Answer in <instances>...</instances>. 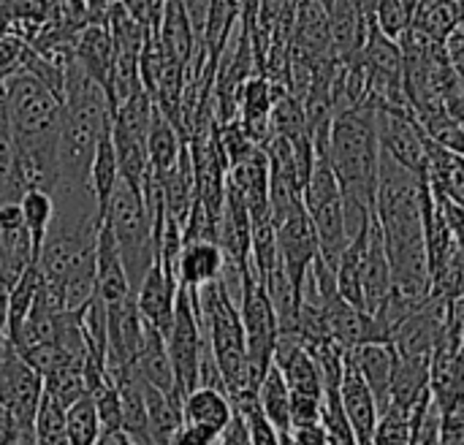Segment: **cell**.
Here are the masks:
<instances>
[{
  "label": "cell",
  "mask_w": 464,
  "mask_h": 445,
  "mask_svg": "<svg viewBox=\"0 0 464 445\" xmlns=\"http://www.w3.org/2000/svg\"><path fill=\"white\" fill-rule=\"evenodd\" d=\"M329 166L340 185L343 215L348 237L353 239L367 228L375 207L378 188V133H375V109L367 103L337 109L329 125Z\"/></svg>",
  "instance_id": "6da1fadb"
},
{
  "label": "cell",
  "mask_w": 464,
  "mask_h": 445,
  "mask_svg": "<svg viewBox=\"0 0 464 445\" xmlns=\"http://www.w3.org/2000/svg\"><path fill=\"white\" fill-rule=\"evenodd\" d=\"M5 84V125L19 152L27 185L49 193L57 182V139L63 101L24 71L11 73Z\"/></svg>",
  "instance_id": "7a4b0ae2"
},
{
  "label": "cell",
  "mask_w": 464,
  "mask_h": 445,
  "mask_svg": "<svg viewBox=\"0 0 464 445\" xmlns=\"http://www.w3.org/2000/svg\"><path fill=\"white\" fill-rule=\"evenodd\" d=\"M109 117H111V109H109L103 87L92 82L71 57L65 65L54 188L90 190V182H87L90 163H92L101 136L109 131Z\"/></svg>",
  "instance_id": "3957f363"
},
{
  "label": "cell",
  "mask_w": 464,
  "mask_h": 445,
  "mask_svg": "<svg viewBox=\"0 0 464 445\" xmlns=\"http://www.w3.org/2000/svg\"><path fill=\"white\" fill-rule=\"evenodd\" d=\"M201 329L207 332V345L220 375L223 392L234 397L245 392V329L237 310V299L220 280H212L201 288H193ZM250 392V389H247Z\"/></svg>",
  "instance_id": "277c9868"
},
{
  "label": "cell",
  "mask_w": 464,
  "mask_h": 445,
  "mask_svg": "<svg viewBox=\"0 0 464 445\" xmlns=\"http://www.w3.org/2000/svg\"><path fill=\"white\" fill-rule=\"evenodd\" d=\"M103 223L109 226V231L117 242L120 261H122L125 277L130 283V291H136V285L141 283V277L158 258L155 226L144 207L141 193H136L130 185H125L120 179L106 204Z\"/></svg>",
  "instance_id": "5b68a950"
},
{
  "label": "cell",
  "mask_w": 464,
  "mask_h": 445,
  "mask_svg": "<svg viewBox=\"0 0 464 445\" xmlns=\"http://www.w3.org/2000/svg\"><path fill=\"white\" fill-rule=\"evenodd\" d=\"M237 310H239L242 329H245V383L250 392H256L266 370L272 367V353H275L280 326H277V313L272 307V299L266 288L258 283V277L253 275L250 264L242 269Z\"/></svg>",
  "instance_id": "8992f818"
},
{
  "label": "cell",
  "mask_w": 464,
  "mask_h": 445,
  "mask_svg": "<svg viewBox=\"0 0 464 445\" xmlns=\"http://www.w3.org/2000/svg\"><path fill=\"white\" fill-rule=\"evenodd\" d=\"M163 343H166V353H169V362L174 370V386H177V394L182 400L188 392H193L198 386L201 356L209 351V345L204 343V329H201L196 296L185 285H177L174 315H171V326H169Z\"/></svg>",
  "instance_id": "52a82bcc"
},
{
  "label": "cell",
  "mask_w": 464,
  "mask_h": 445,
  "mask_svg": "<svg viewBox=\"0 0 464 445\" xmlns=\"http://www.w3.org/2000/svg\"><path fill=\"white\" fill-rule=\"evenodd\" d=\"M44 394L41 375L16 353V348L0 343V405L14 416L24 443L33 445V416Z\"/></svg>",
  "instance_id": "ba28073f"
},
{
  "label": "cell",
  "mask_w": 464,
  "mask_h": 445,
  "mask_svg": "<svg viewBox=\"0 0 464 445\" xmlns=\"http://www.w3.org/2000/svg\"><path fill=\"white\" fill-rule=\"evenodd\" d=\"M375 133L383 155L413 171L416 177H427V150L424 131L416 122V114H397L386 109H375Z\"/></svg>",
  "instance_id": "9c48e42d"
},
{
  "label": "cell",
  "mask_w": 464,
  "mask_h": 445,
  "mask_svg": "<svg viewBox=\"0 0 464 445\" xmlns=\"http://www.w3.org/2000/svg\"><path fill=\"white\" fill-rule=\"evenodd\" d=\"M144 340V321L139 315L133 294L106 305V370L117 378L133 370V359Z\"/></svg>",
  "instance_id": "30bf717a"
},
{
  "label": "cell",
  "mask_w": 464,
  "mask_h": 445,
  "mask_svg": "<svg viewBox=\"0 0 464 445\" xmlns=\"http://www.w3.org/2000/svg\"><path fill=\"white\" fill-rule=\"evenodd\" d=\"M272 226H275L280 261H283L285 275H288V280L294 285V294L299 299L304 272L313 264V258L318 256V239H315V231H313V220H310L307 209L302 207V209L291 212L288 218H283L280 223H272Z\"/></svg>",
  "instance_id": "8fae6325"
},
{
  "label": "cell",
  "mask_w": 464,
  "mask_h": 445,
  "mask_svg": "<svg viewBox=\"0 0 464 445\" xmlns=\"http://www.w3.org/2000/svg\"><path fill=\"white\" fill-rule=\"evenodd\" d=\"M359 280H362V302L364 313L372 315L386 296L392 294V269H389V256L383 247V237L378 228V220L370 218L364 247H362V264H359Z\"/></svg>",
  "instance_id": "7c38bea8"
},
{
  "label": "cell",
  "mask_w": 464,
  "mask_h": 445,
  "mask_svg": "<svg viewBox=\"0 0 464 445\" xmlns=\"http://www.w3.org/2000/svg\"><path fill=\"white\" fill-rule=\"evenodd\" d=\"M337 394H340L343 413H345V419H348V424H351V430L356 435V443L372 445V430H375V421H378V408H375L370 386L364 383V378L359 375V370L353 367V362L348 356H345V367H343Z\"/></svg>",
  "instance_id": "4fadbf2b"
},
{
  "label": "cell",
  "mask_w": 464,
  "mask_h": 445,
  "mask_svg": "<svg viewBox=\"0 0 464 445\" xmlns=\"http://www.w3.org/2000/svg\"><path fill=\"white\" fill-rule=\"evenodd\" d=\"M174 296H177V280L169 277L158 258L155 264L147 269V275L141 277V283L133 291L139 315L144 324H150L160 337H166L169 326H171V315H174Z\"/></svg>",
  "instance_id": "5bb4252c"
},
{
  "label": "cell",
  "mask_w": 464,
  "mask_h": 445,
  "mask_svg": "<svg viewBox=\"0 0 464 445\" xmlns=\"http://www.w3.org/2000/svg\"><path fill=\"white\" fill-rule=\"evenodd\" d=\"M353 367L359 370V375L364 378V383L372 392L378 416L386 411L389 405V392H392V381H394V370H397V351L392 343H362L353 351L345 353Z\"/></svg>",
  "instance_id": "9a60e30c"
},
{
  "label": "cell",
  "mask_w": 464,
  "mask_h": 445,
  "mask_svg": "<svg viewBox=\"0 0 464 445\" xmlns=\"http://www.w3.org/2000/svg\"><path fill=\"white\" fill-rule=\"evenodd\" d=\"M226 185L242 198L250 220L269 212V163L266 152L258 150L250 158L234 163L226 174Z\"/></svg>",
  "instance_id": "2e32d148"
},
{
  "label": "cell",
  "mask_w": 464,
  "mask_h": 445,
  "mask_svg": "<svg viewBox=\"0 0 464 445\" xmlns=\"http://www.w3.org/2000/svg\"><path fill=\"white\" fill-rule=\"evenodd\" d=\"M71 57L92 82H98L106 90V79L111 71V60H114V41H111L106 22L84 24L79 30V35L73 38Z\"/></svg>",
  "instance_id": "e0dca14e"
},
{
  "label": "cell",
  "mask_w": 464,
  "mask_h": 445,
  "mask_svg": "<svg viewBox=\"0 0 464 445\" xmlns=\"http://www.w3.org/2000/svg\"><path fill=\"white\" fill-rule=\"evenodd\" d=\"M223 264H226V258H223V250L218 247V242H209V239L182 242L177 266H174L177 285H185L190 291L201 288L220 277Z\"/></svg>",
  "instance_id": "ac0fdd59"
},
{
  "label": "cell",
  "mask_w": 464,
  "mask_h": 445,
  "mask_svg": "<svg viewBox=\"0 0 464 445\" xmlns=\"http://www.w3.org/2000/svg\"><path fill=\"white\" fill-rule=\"evenodd\" d=\"M95 294L106 305L120 302V299L133 294L130 283L125 277L122 261H120L117 242H114V237H111L106 223H101L98 237H95Z\"/></svg>",
  "instance_id": "d6986e66"
},
{
  "label": "cell",
  "mask_w": 464,
  "mask_h": 445,
  "mask_svg": "<svg viewBox=\"0 0 464 445\" xmlns=\"http://www.w3.org/2000/svg\"><path fill=\"white\" fill-rule=\"evenodd\" d=\"M185 144L188 141L179 136V131L174 128V122L158 106H152L150 131H147V158H150L152 177H158V179L166 177L177 166Z\"/></svg>",
  "instance_id": "ffe728a7"
},
{
  "label": "cell",
  "mask_w": 464,
  "mask_h": 445,
  "mask_svg": "<svg viewBox=\"0 0 464 445\" xmlns=\"http://www.w3.org/2000/svg\"><path fill=\"white\" fill-rule=\"evenodd\" d=\"M231 416L234 408L228 394L215 386H196L182 397V421L188 424H201L215 432H223Z\"/></svg>",
  "instance_id": "44dd1931"
},
{
  "label": "cell",
  "mask_w": 464,
  "mask_h": 445,
  "mask_svg": "<svg viewBox=\"0 0 464 445\" xmlns=\"http://www.w3.org/2000/svg\"><path fill=\"white\" fill-rule=\"evenodd\" d=\"M367 22L348 0H334L329 8V33H332V57L345 63L351 60L367 38Z\"/></svg>",
  "instance_id": "7402d4cb"
},
{
  "label": "cell",
  "mask_w": 464,
  "mask_h": 445,
  "mask_svg": "<svg viewBox=\"0 0 464 445\" xmlns=\"http://www.w3.org/2000/svg\"><path fill=\"white\" fill-rule=\"evenodd\" d=\"M87 182H90V190L95 196V204H98V212L103 215L106 212V204L120 182V166H117V152H114V144H111V136L109 131L101 136L98 147H95V155H92V163H90V174H87Z\"/></svg>",
  "instance_id": "603a6c76"
},
{
  "label": "cell",
  "mask_w": 464,
  "mask_h": 445,
  "mask_svg": "<svg viewBox=\"0 0 464 445\" xmlns=\"http://www.w3.org/2000/svg\"><path fill=\"white\" fill-rule=\"evenodd\" d=\"M256 394H258V405H261L264 419H266L277 432L291 430V419H288L291 394H288V386H285L283 372H280L275 364L266 370V375H264V381L258 383Z\"/></svg>",
  "instance_id": "cb8c5ba5"
},
{
  "label": "cell",
  "mask_w": 464,
  "mask_h": 445,
  "mask_svg": "<svg viewBox=\"0 0 464 445\" xmlns=\"http://www.w3.org/2000/svg\"><path fill=\"white\" fill-rule=\"evenodd\" d=\"M413 24L432 41L443 44V38L462 24V0H419Z\"/></svg>",
  "instance_id": "d4e9b609"
},
{
  "label": "cell",
  "mask_w": 464,
  "mask_h": 445,
  "mask_svg": "<svg viewBox=\"0 0 464 445\" xmlns=\"http://www.w3.org/2000/svg\"><path fill=\"white\" fill-rule=\"evenodd\" d=\"M19 209H22V220H24V228L30 234V242H33V258L38 256V247L46 237V228L52 223V215H54V201L46 190L41 188H27L19 198Z\"/></svg>",
  "instance_id": "484cf974"
},
{
  "label": "cell",
  "mask_w": 464,
  "mask_h": 445,
  "mask_svg": "<svg viewBox=\"0 0 464 445\" xmlns=\"http://www.w3.org/2000/svg\"><path fill=\"white\" fill-rule=\"evenodd\" d=\"M33 445H68L65 438V408L44 392L33 416Z\"/></svg>",
  "instance_id": "4316f807"
},
{
  "label": "cell",
  "mask_w": 464,
  "mask_h": 445,
  "mask_svg": "<svg viewBox=\"0 0 464 445\" xmlns=\"http://www.w3.org/2000/svg\"><path fill=\"white\" fill-rule=\"evenodd\" d=\"M65 438L68 445H98L101 440V424L90 394L65 408Z\"/></svg>",
  "instance_id": "83f0119b"
},
{
  "label": "cell",
  "mask_w": 464,
  "mask_h": 445,
  "mask_svg": "<svg viewBox=\"0 0 464 445\" xmlns=\"http://www.w3.org/2000/svg\"><path fill=\"white\" fill-rule=\"evenodd\" d=\"M430 402V400H427ZM424 402V405H427ZM421 405V408H424ZM413 419L416 413L402 411V408H386L372 430V445H408L411 440V430H413Z\"/></svg>",
  "instance_id": "f1b7e54d"
},
{
  "label": "cell",
  "mask_w": 464,
  "mask_h": 445,
  "mask_svg": "<svg viewBox=\"0 0 464 445\" xmlns=\"http://www.w3.org/2000/svg\"><path fill=\"white\" fill-rule=\"evenodd\" d=\"M44 392H49L63 408H68L76 400H82L87 394L84 375H82V364H68V367L46 375L44 378Z\"/></svg>",
  "instance_id": "f546056e"
},
{
  "label": "cell",
  "mask_w": 464,
  "mask_h": 445,
  "mask_svg": "<svg viewBox=\"0 0 464 445\" xmlns=\"http://www.w3.org/2000/svg\"><path fill=\"white\" fill-rule=\"evenodd\" d=\"M411 22H413V8L405 5L402 0H381L372 16V27L392 41H400V35L411 27Z\"/></svg>",
  "instance_id": "4dcf8cb0"
},
{
  "label": "cell",
  "mask_w": 464,
  "mask_h": 445,
  "mask_svg": "<svg viewBox=\"0 0 464 445\" xmlns=\"http://www.w3.org/2000/svg\"><path fill=\"white\" fill-rule=\"evenodd\" d=\"M408 445H440V408L432 402V397L424 408L416 411Z\"/></svg>",
  "instance_id": "1f68e13d"
},
{
  "label": "cell",
  "mask_w": 464,
  "mask_h": 445,
  "mask_svg": "<svg viewBox=\"0 0 464 445\" xmlns=\"http://www.w3.org/2000/svg\"><path fill=\"white\" fill-rule=\"evenodd\" d=\"M440 445H464V402L440 413Z\"/></svg>",
  "instance_id": "d6a6232c"
},
{
  "label": "cell",
  "mask_w": 464,
  "mask_h": 445,
  "mask_svg": "<svg viewBox=\"0 0 464 445\" xmlns=\"http://www.w3.org/2000/svg\"><path fill=\"white\" fill-rule=\"evenodd\" d=\"M220 438V432L209 430V427H201V424H188L182 421L177 427V432L171 435L169 445H215Z\"/></svg>",
  "instance_id": "836d02e7"
},
{
  "label": "cell",
  "mask_w": 464,
  "mask_h": 445,
  "mask_svg": "<svg viewBox=\"0 0 464 445\" xmlns=\"http://www.w3.org/2000/svg\"><path fill=\"white\" fill-rule=\"evenodd\" d=\"M291 440L294 445H326V435L321 424H307V427H291Z\"/></svg>",
  "instance_id": "e575fe53"
},
{
  "label": "cell",
  "mask_w": 464,
  "mask_h": 445,
  "mask_svg": "<svg viewBox=\"0 0 464 445\" xmlns=\"http://www.w3.org/2000/svg\"><path fill=\"white\" fill-rule=\"evenodd\" d=\"M0 445H27L19 427H16V421H14V416L3 405H0Z\"/></svg>",
  "instance_id": "d590c367"
},
{
  "label": "cell",
  "mask_w": 464,
  "mask_h": 445,
  "mask_svg": "<svg viewBox=\"0 0 464 445\" xmlns=\"http://www.w3.org/2000/svg\"><path fill=\"white\" fill-rule=\"evenodd\" d=\"M109 443H114V445H139V443H133V440H130L128 435H122V432H117V435H114V438H111Z\"/></svg>",
  "instance_id": "8d00e7d4"
}]
</instances>
